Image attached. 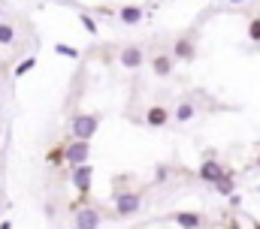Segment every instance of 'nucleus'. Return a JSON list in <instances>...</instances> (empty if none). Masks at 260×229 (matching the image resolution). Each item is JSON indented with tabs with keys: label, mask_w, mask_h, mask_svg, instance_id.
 Segmentation results:
<instances>
[{
	"label": "nucleus",
	"mask_w": 260,
	"mask_h": 229,
	"mask_svg": "<svg viewBox=\"0 0 260 229\" xmlns=\"http://www.w3.org/2000/svg\"><path fill=\"white\" fill-rule=\"evenodd\" d=\"M194 114H197V103H191V100H182V103L170 112V118H173V121H179V124H188Z\"/></svg>",
	"instance_id": "11"
},
{
	"label": "nucleus",
	"mask_w": 260,
	"mask_h": 229,
	"mask_svg": "<svg viewBox=\"0 0 260 229\" xmlns=\"http://www.w3.org/2000/svg\"><path fill=\"white\" fill-rule=\"evenodd\" d=\"M88 154H91V142L73 139V142H67V148H64V163L70 169L73 166H82V163H88Z\"/></svg>",
	"instance_id": "2"
},
{
	"label": "nucleus",
	"mask_w": 260,
	"mask_h": 229,
	"mask_svg": "<svg viewBox=\"0 0 260 229\" xmlns=\"http://www.w3.org/2000/svg\"><path fill=\"white\" fill-rule=\"evenodd\" d=\"M142 15H145V12H142V6H121V9H118V18H121V21H124V24H139V21H142Z\"/></svg>",
	"instance_id": "13"
},
{
	"label": "nucleus",
	"mask_w": 260,
	"mask_h": 229,
	"mask_svg": "<svg viewBox=\"0 0 260 229\" xmlns=\"http://www.w3.org/2000/svg\"><path fill=\"white\" fill-rule=\"evenodd\" d=\"M139 208H142V196L139 193H118L115 196V214H121V217H130V214H139Z\"/></svg>",
	"instance_id": "3"
},
{
	"label": "nucleus",
	"mask_w": 260,
	"mask_h": 229,
	"mask_svg": "<svg viewBox=\"0 0 260 229\" xmlns=\"http://www.w3.org/2000/svg\"><path fill=\"white\" fill-rule=\"evenodd\" d=\"M173 60H185V63L197 60V43H194V36H179V40L173 43Z\"/></svg>",
	"instance_id": "4"
},
{
	"label": "nucleus",
	"mask_w": 260,
	"mask_h": 229,
	"mask_svg": "<svg viewBox=\"0 0 260 229\" xmlns=\"http://www.w3.org/2000/svg\"><path fill=\"white\" fill-rule=\"evenodd\" d=\"M118 63L124 66V69H139L142 63H145V55H142V49L139 46H124L121 52H118Z\"/></svg>",
	"instance_id": "5"
},
{
	"label": "nucleus",
	"mask_w": 260,
	"mask_h": 229,
	"mask_svg": "<svg viewBox=\"0 0 260 229\" xmlns=\"http://www.w3.org/2000/svg\"><path fill=\"white\" fill-rule=\"evenodd\" d=\"M91 178H94V166L91 163H82V166H73V187L85 196L91 190Z\"/></svg>",
	"instance_id": "6"
},
{
	"label": "nucleus",
	"mask_w": 260,
	"mask_h": 229,
	"mask_svg": "<svg viewBox=\"0 0 260 229\" xmlns=\"http://www.w3.org/2000/svg\"><path fill=\"white\" fill-rule=\"evenodd\" d=\"M15 36H18V33H15V24L3 18V21H0V46H12Z\"/></svg>",
	"instance_id": "14"
},
{
	"label": "nucleus",
	"mask_w": 260,
	"mask_h": 229,
	"mask_svg": "<svg viewBox=\"0 0 260 229\" xmlns=\"http://www.w3.org/2000/svg\"><path fill=\"white\" fill-rule=\"evenodd\" d=\"M200 178L215 184V181H221V178H224V166H221L218 160H203V163H200Z\"/></svg>",
	"instance_id": "10"
},
{
	"label": "nucleus",
	"mask_w": 260,
	"mask_h": 229,
	"mask_svg": "<svg viewBox=\"0 0 260 229\" xmlns=\"http://www.w3.org/2000/svg\"><path fill=\"white\" fill-rule=\"evenodd\" d=\"M55 55H61V57H73V60H76V57H79V52H76L73 46H61V43H58V46H55Z\"/></svg>",
	"instance_id": "18"
},
{
	"label": "nucleus",
	"mask_w": 260,
	"mask_h": 229,
	"mask_svg": "<svg viewBox=\"0 0 260 229\" xmlns=\"http://www.w3.org/2000/svg\"><path fill=\"white\" fill-rule=\"evenodd\" d=\"M248 40H251V43H260V15L248 21Z\"/></svg>",
	"instance_id": "17"
},
{
	"label": "nucleus",
	"mask_w": 260,
	"mask_h": 229,
	"mask_svg": "<svg viewBox=\"0 0 260 229\" xmlns=\"http://www.w3.org/2000/svg\"><path fill=\"white\" fill-rule=\"evenodd\" d=\"M0 21H3V6H0Z\"/></svg>",
	"instance_id": "22"
},
{
	"label": "nucleus",
	"mask_w": 260,
	"mask_h": 229,
	"mask_svg": "<svg viewBox=\"0 0 260 229\" xmlns=\"http://www.w3.org/2000/svg\"><path fill=\"white\" fill-rule=\"evenodd\" d=\"M173 118H170V109H164V106H148L145 109V124L148 127H167Z\"/></svg>",
	"instance_id": "9"
},
{
	"label": "nucleus",
	"mask_w": 260,
	"mask_h": 229,
	"mask_svg": "<svg viewBox=\"0 0 260 229\" xmlns=\"http://www.w3.org/2000/svg\"><path fill=\"white\" fill-rule=\"evenodd\" d=\"M34 66H37V55H34V57H24V60H21V63L15 66V79H21V75H27V72H30Z\"/></svg>",
	"instance_id": "16"
},
{
	"label": "nucleus",
	"mask_w": 260,
	"mask_h": 229,
	"mask_svg": "<svg viewBox=\"0 0 260 229\" xmlns=\"http://www.w3.org/2000/svg\"><path fill=\"white\" fill-rule=\"evenodd\" d=\"M97 226H100V211L97 208L76 211V229H97Z\"/></svg>",
	"instance_id": "8"
},
{
	"label": "nucleus",
	"mask_w": 260,
	"mask_h": 229,
	"mask_svg": "<svg viewBox=\"0 0 260 229\" xmlns=\"http://www.w3.org/2000/svg\"><path fill=\"white\" fill-rule=\"evenodd\" d=\"M0 229H12V220H3V223H0Z\"/></svg>",
	"instance_id": "20"
},
{
	"label": "nucleus",
	"mask_w": 260,
	"mask_h": 229,
	"mask_svg": "<svg viewBox=\"0 0 260 229\" xmlns=\"http://www.w3.org/2000/svg\"><path fill=\"white\" fill-rule=\"evenodd\" d=\"M173 66H176L173 55H154V57H151V72H154L157 79H167V75H173Z\"/></svg>",
	"instance_id": "7"
},
{
	"label": "nucleus",
	"mask_w": 260,
	"mask_h": 229,
	"mask_svg": "<svg viewBox=\"0 0 260 229\" xmlns=\"http://www.w3.org/2000/svg\"><path fill=\"white\" fill-rule=\"evenodd\" d=\"M100 130V114L91 112V114H73V121H70V133H73V139H82V142H91L94 139V133Z\"/></svg>",
	"instance_id": "1"
},
{
	"label": "nucleus",
	"mask_w": 260,
	"mask_h": 229,
	"mask_svg": "<svg viewBox=\"0 0 260 229\" xmlns=\"http://www.w3.org/2000/svg\"><path fill=\"white\" fill-rule=\"evenodd\" d=\"M227 3H236V6H239V3H245V0H227Z\"/></svg>",
	"instance_id": "21"
},
{
	"label": "nucleus",
	"mask_w": 260,
	"mask_h": 229,
	"mask_svg": "<svg viewBox=\"0 0 260 229\" xmlns=\"http://www.w3.org/2000/svg\"><path fill=\"white\" fill-rule=\"evenodd\" d=\"M215 184H218V193H233V178H227V175H224V178H221V181H215Z\"/></svg>",
	"instance_id": "19"
},
{
	"label": "nucleus",
	"mask_w": 260,
	"mask_h": 229,
	"mask_svg": "<svg viewBox=\"0 0 260 229\" xmlns=\"http://www.w3.org/2000/svg\"><path fill=\"white\" fill-rule=\"evenodd\" d=\"M79 21H82V27H85V30H88L91 36H97V33H100V27H97V21H94V18H91L88 12H79Z\"/></svg>",
	"instance_id": "15"
},
{
	"label": "nucleus",
	"mask_w": 260,
	"mask_h": 229,
	"mask_svg": "<svg viewBox=\"0 0 260 229\" xmlns=\"http://www.w3.org/2000/svg\"><path fill=\"white\" fill-rule=\"evenodd\" d=\"M173 220H176L182 229H200V226H203V217H200L197 211H176V214H173Z\"/></svg>",
	"instance_id": "12"
}]
</instances>
